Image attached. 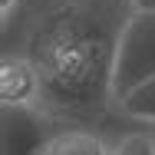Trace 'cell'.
Instances as JSON below:
<instances>
[{
  "instance_id": "cell-8",
  "label": "cell",
  "mask_w": 155,
  "mask_h": 155,
  "mask_svg": "<svg viewBox=\"0 0 155 155\" xmlns=\"http://www.w3.org/2000/svg\"><path fill=\"white\" fill-rule=\"evenodd\" d=\"M129 3V10H149V13H155V0H125Z\"/></svg>"
},
{
  "instance_id": "cell-10",
  "label": "cell",
  "mask_w": 155,
  "mask_h": 155,
  "mask_svg": "<svg viewBox=\"0 0 155 155\" xmlns=\"http://www.w3.org/2000/svg\"><path fill=\"white\" fill-rule=\"evenodd\" d=\"M149 132H152V139H155V125H149Z\"/></svg>"
},
{
  "instance_id": "cell-4",
  "label": "cell",
  "mask_w": 155,
  "mask_h": 155,
  "mask_svg": "<svg viewBox=\"0 0 155 155\" xmlns=\"http://www.w3.org/2000/svg\"><path fill=\"white\" fill-rule=\"evenodd\" d=\"M0 99H3V106H40L43 102L40 69L23 53H3V63H0Z\"/></svg>"
},
{
  "instance_id": "cell-7",
  "label": "cell",
  "mask_w": 155,
  "mask_h": 155,
  "mask_svg": "<svg viewBox=\"0 0 155 155\" xmlns=\"http://www.w3.org/2000/svg\"><path fill=\"white\" fill-rule=\"evenodd\" d=\"M112 155H155V139L149 129L139 132H125L122 139L112 145Z\"/></svg>"
},
{
  "instance_id": "cell-1",
  "label": "cell",
  "mask_w": 155,
  "mask_h": 155,
  "mask_svg": "<svg viewBox=\"0 0 155 155\" xmlns=\"http://www.w3.org/2000/svg\"><path fill=\"white\" fill-rule=\"evenodd\" d=\"M119 30L109 33L83 7H60L46 27L33 36V50L23 56L40 69L43 99L63 109H86L96 96H109L112 53Z\"/></svg>"
},
{
  "instance_id": "cell-9",
  "label": "cell",
  "mask_w": 155,
  "mask_h": 155,
  "mask_svg": "<svg viewBox=\"0 0 155 155\" xmlns=\"http://www.w3.org/2000/svg\"><path fill=\"white\" fill-rule=\"evenodd\" d=\"M13 7H20V0H0V13H3V20L13 17Z\"/></svg>"
},
{
  "instance_id": "cell-6",
  "label": "cell",
  "mask_w": 155,
  "mask_h": 155,
  "mask_svg": "<svg viewBox=\"0 0 155 155\" xmlns=\"http://www.w3.org/2000/svg\"><path fill=\"white\" fill-rule=\"evenodd\" d=\"M116 109L122 112L125 119H132V122L155 125V76L145 79L142 86H135L132 93H125L122 99L116 102Z\"/></svg>"
},
{
  "instance_id": "cell-5",
  "label": "cell",
  "mask_w": 155,
  "mask_h": 155,
  "mask_svg": "<svg viewBox=\"0 0 155 155\" xmlns=\"http://www.w3.org/2000/svg\"><path fill=\"white\" fill-rule=\"evenodd\" d=\"M43 155H112V145H106V139L93 129L63 125L43 145Z\"/></svg>"
},
{
  "instance_id": "cell-3",
  "label": "cell",
  "mask_w": 155,
  "mask_h": 155,
  "mask_svg": "<svg viewBox=\"0 0 155 155\" xmlns=\"http://www.w3.org/2000/svg\"><path fill=\"white\" fill-rule=\"evenodd\" d=\"M56 129L40 106H0V152L3 155H43Z\"/></svg>"
},
{
  "instance_id": "cell-2",
  "label": "cell",
  "mask_w": 155,
  "mask_h": 155,
  "mask_svg": "<svg viewBox=\"0 0 155 155\" xmlns=\"http://www.w3.org/2000/svg\"><path fill=\"white\" fill-rule=\"evenodd\" d=\"M155 76V13L149 10H129L116 53H112V76H109V93L112 102H119L125 93L142 86Z\"/></svg>"
}]
</instances>
